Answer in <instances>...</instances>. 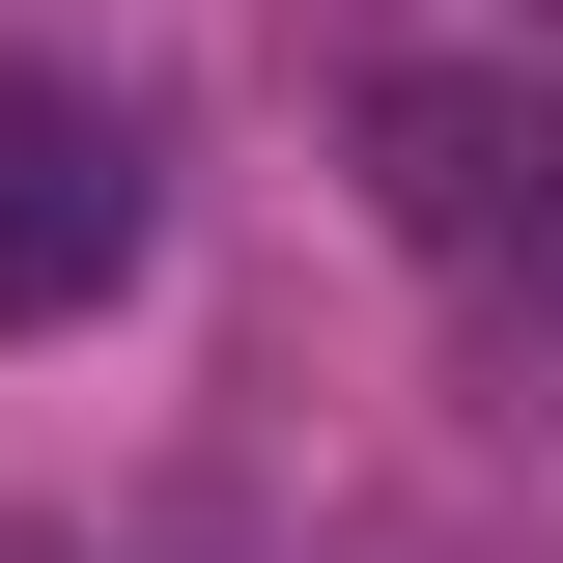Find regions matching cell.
<instances>
[{
	"instance_id": "cell-2",
	"label": "cell",
	"mask_w": 563,
	"mask_h": 563,
	"mask_svg": "<svg viewBox=\"0 0 563 563\" xmlns=\"http://www.w3.org/2000/svg\"><path fill=\"white\" fill-rule=\"evenodd\" d=\"M141 282V113L85 57H0V339H85Z\"/></svg>"
},
{
	"instance_id": "cell-1",
	"label": "cell",
	"mask_w": 563,
	"mask_h": 563,
	"mask_svg": "<svg viewBox=\"0 0 563 563\" xmlns=\"http://www.w3.org/2000/svg\"><path fill=\"white\" fill-rule=\"evenodd\" d=\"M366 225H395L479 339H563V85L536 57H366Z\"/></svg>"
}]
</instances>
